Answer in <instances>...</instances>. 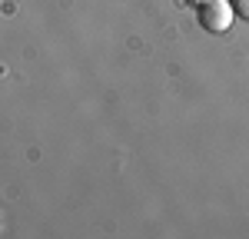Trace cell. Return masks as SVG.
Returning a JSON list of instances; mask_svg holds the SVG:
<instances>
[{
    "label": "cell",
    "mask_w": 249,
    "mask_h": 239,
    "mask_svg": "<svg viewBox=\"0 0 249 239\" xmlns=\"http://www.w3.org/2000/svg\"><path fill=\"white\" fill-rule=\"evenodd\" d=\"M196 17H199V27L210 30V34H226L232 27V3L230 0H203L196 7Z\"/></svg>",
    "instance_id": "obj_1"
},
{
    "label": "cell",
    "mask_w": 249,
    "mask_h": 239,
    "mask_svg": "<svg viewBox=\"0 0 249 239\" xmlns=\"http://www.w3.org/2000/svg\"><path fill=\"white\" fill-rule=\"evenodd\" d=\"M232 14L243 17V20H249V0H232Z\"/></svg>",
    "instance_id": "obj_2"
}]
</instances>
